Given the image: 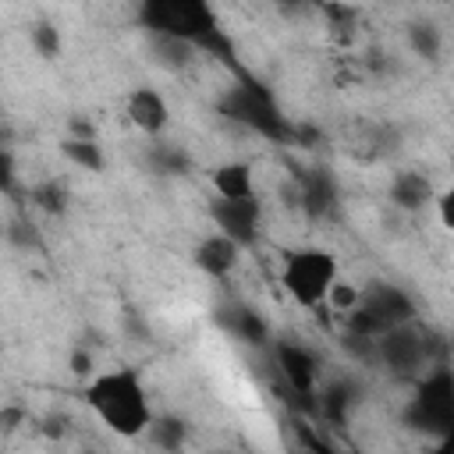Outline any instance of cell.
I'll list each match as a JSON object with an SVG mask.
<instances>
[{"mask_svg":"<svg viewBox=\"0 0 454 454\" xmlns=\"http://www.w3.org/2000/svg\"><path fill=\"white\" fill-rule=\"evenodd\" d=\"M82 401L121 440L145 436L149 426H153V419H156L142 376L135 369H128V365L92 372L85 380V387H82Z\"/></svg>","mask_w":454,"mask_h":454,"instance_id":"6da1fadb","label":"cell"},{"mask_svg":"<svg viewBox=\"0 0 454 454\" xmlns=\"http://www.w3.org/2000/svg\"><path fill=\"white\" fill-rule=\"evenodd\" d=\"M138 21L153 39H177L192 50L213 53L231 60L234 46L227 28H220V18L202 0H149L138 7Z\"/></svg>","mask_w":454,"mask_h":454,"instance_id":"7a4b0ae2","label":"cell"},{"mask_svg":"<svg viewBox=\"0 0 454 454\" xmlns=\"http://www.w3.org/2000/svg\"><path fill=\"white\" fill-rule=\"evenodd\" d=\"M401 422L429 440L454 433V369L447 362L415 380V390L401 411Z\"/></svg>","mask_w":454,"mask_h":454,"instance_id":"3957f363","label":"cell"},{"mask_svg":"<svg viewBox=\"0 0 454 454\" xmlns=\"http://www.w3.org/2000/svg\"><path fill=\"white\" fill-rule=\"evenodd\" d=\"M337 259L333 252L319 245H301L284 252L280 262V287L291 294L294 305L301 309H323L330 301V291L337 287Z\"/></svg>","mask_w":454,"mask_h":454,"instance_id":"277c9868","label":"cell"},{"mask_svg":"<svg viewBox=\"0 0 454 454\" xmlns=\"http://www.w3.org/2000/svg\"><path fill=\"white\" fill-rule=\"evenodd\" d=\"M419 309L411 301V294L397 284H372L362 291L358 305L344 316V330L355 340H380L383 333H390L394 326L415 323Z\"/></svg>","mask_w":454,"mask_h":454,"instance_id":"5b68a950","label":"cell"},{"mask_svg":"<svg viewBox=\"0 0 454 454\" xmlns=\"http://www.w3.org/2000/svg\"><path fill=\"white\" fill-rule=\"evenodd\" d=\"M376 355L380 362L397 372V376H422L436 365H443V355H440V337L422 326L419 319L415 323H404V326H394L390 333H383L376 340Z\"/></svg>","mask_w":454,"mask_h":454,"instance_id":"8992f818","label":"cell"},{"mask_svg":"<svg viewBox=\"0 0 454 454\" xmlns=\"http://www.w3.org/2000/svg\"><path fill=\"white\" fill-rule=\"evenodd\" d=\"M220 110L231 121L259 131L262 138H291L287 117L280 114V106L273 103V96L259 82H238V85H231L223 92V99H220Z\"/></svg>","mask_w":454,"mask_h":454,"instance_id":"52a82bcc","label":"cell"},{"mask_svg":"<svg viewBox=\"0 0 454 454\" xmlns=\"http://www.w3.org/2000/svg\"><path fill=\"white\" fill-rule=\"evenodd\" d=\"M209 220H213V231L227 234L234 245L248 248V245H255V238H259L262 202H259V195H252V199H220V195H213V202H209Z\"/></svg>","mask_w":454,"mask_h":454,"instance_id":"ba28073f","label":"cell"},{"mask_svg":"<svg viewBox=\"0 0 454 454\" xmlns=\"http://www.w3.org/2000/svg\"><path fill=\"white\" fill-rule=\"evenodd\" d=\"M277 369H280L291 394H298V397L319 394V358L309 348H301L294 340H280L277 344Z\"/></svg>","mask_w":454,"mask_h":454,"instance_id":"9c48e42d","label":"cell"},{"mask_svg":"<svg viewBox=\"0 0 454 454\" xmlns=\"http://www.w3.org/2000/svg\"><path fill=\"white\" fill-rule=\"evenodd\" d=\"M124 114H128L131 128L142 131V135H149L153 142H160V135H163L167 124H170V103H167V96H163L160 89H153V85L131 89L128 99H124Z\"/></svg>","mask_w":454,"mask_h":454,"instance_id":"30bf717a","label":"cell"},{"mask_svg":"<svg viewBox=\"0 0 454 454\" xmlns=\"http://www.w3.org/2000/svg\"><path fill=\"white\" fill-rule=\"evenodd\" d=\"M241 245H234L227 234H220V231H213V234H206L199 245H195V252H192V259H195V266L206 273V277H213V280H223V277H231L234 273V266L241 262Z\"/></svg>","mask_w":454,"mask_h":454,"instance_id":"8fae6325","label":"cell"},{"mask_svg":"<svg viewBox=\"0 0 454 454\" xmlns=\"http://www.w3.org/2000/svg\"><path fill=\"white\" fill-rule=\"evenodd\" d=\"M390 199H394L397 209L419 213V209H426V206L436 202V188H433V181H429L426 174H419V170H401V174H394V181H390Z\"/></svg>","mask_w":454,"mask_h":454,"instance_id":"7c38bea8","label":"cell"},{"mask_svg":"<svg viewBox=\"0 0 454 454\" xmlns=\"http://www.w3.org/2000/svg\"><path fill=\"white\" fill-rule=\"evenodd\" d=\"M213 195H220V199H252L255 195L252 163H245V160L220 163L213 170Z\"/></svg>","mask_w":454,"mask_h":454,"instance_id":"4fadbf2b","label":"cell"},{"mask_svg":"<svg viewBox=\"0 0 454 454\" xmlns=\"http://www.w3.org/2000/svg\"><path fill=\"white\" fill-rule=\"evenodd\" d=\"M298 202H301V209H305L312 220H326V216L333 213V206H337L333 177H330V174H309V177H301Z\"/></svg>","mask_w":454,"mask_h":454,"instance_id":"5bb4252c","label":"cell"},{"mask_svg":"<svg viewBox=\"0 0 454 454\" xmlns=\"http://www.w3.org/2000/svg\"><path fill=\"white\" fill-rule=\"evenodd\" d=\"M227 326H231V333H234L238 340H245V344H266V340H270V323H266L255 309H231Z\"/></svg>","mask_w":454,"mask_h":454,"instance_id":"9a60e30c","label":"cell"},{"mask_svg":"<svg viewBox=\"0 0 454 454\" xmlns=\"http://www.w3.org/2000/svg\"><path fill=\"white\" fill-rule=\"evenodd\" d=\"M145 436H149V440H153L160 450L177 454V450L184 447V440H188V426H184L177 415H156Z\"/></svg>","mask_w":454,"mask_h":454,"instance_id":"2e32d148","label":"cell"},{"mask_svg":"<svg viewBox=\"0 0 454 454\" xmlns=\"http://www.w3.org/2000/svg\"><path fill=\"white\" fill-rule=\"evenodd\" d=\"M60 153H64L74 167L92 170V174H99L103 163H106V156H103V149H99L96 138H64V142H60Z\"/></svg>","mask_w":454,"mask_h":454,"instance_id":"e0dca14e","label":"cell"},{"mask_svg":"<svg viewBox=\"0 0 454 454\" xmlns=\"http://www.w3.org/2000/svg\"><path fill=\"white\" fill-rule=\"evenodd\" d=\"M316 401H319V408H323V415L330 422H344L348 419V408L355 404V394H351L348 383H330V387H323L316 394Z\"/></svg>","mask_w":454,"mask_h":454,"instance_id":"ac0fdd59","label":"cell"},{"mask_svg":"<svg viewBox=\"0 0 454 454\" xmlns=\"http://www.w3.org/2000/svg\"><path fill=\"white\" fill-rule=\"evenodd\" d=\"M408 46H411L419 57L436 60V57H440V46H443L440 28H436V25H429V21H415V25L408 28Z\"/></svg>","mask_w":454,"mask_h":454,"instance_id":"d6986e66","label":"cell"},{"mask_svg":"<svg viewBox=\"0 0 454 454\" xmlns=\"http://www.w3.org/2000/svg\"><path fill=\"white\" fill-rule=\"evenodd\" d=\"M28 43H32V50H35L43 60H57V57H60V46H64V39H60L57 25H50V21H39V25H32V32H28Z\"/></svg>","mask_w":454,"mask_h":454,"instance_id":"ffe728a7","label":"cell"},{"mask_svg":"<svg viewBox=\"0 0 454 454\" xmlns=\"http://www.w3.org/2000/svg\"><path fill=\"white\" fill-rule=\"evenodd\" d=\"M32 202L39 209H46V213H64L67 209V192L57 181H43V184L32 188Z\"/></svg>","mask_w":454,"mask_h":454,"instance_id":"44dd1931","label":"cell"},{"mask_svg":"<svg viewBox=\"0 0 454 454\" xmlns=\"http://www.w3.org/2000/svg\"><path fill=\"white\" fill-rule=\"evenodd\" d=\"M153 167H156V170H163V174H181V170L188 167V160H184V153H181V149H174V145H167V142H156Z\"/></svg>","mask_w":454,"mask_h":454,"instance_id":"7402d4cb","label":"cell"},{"mask_svg":"<svg viewBox=\"0 0 454 454\" xmlns=\"http://www.w3.org/2000/svg\"><path fill=\"white\" fill-rule=\"evenodd\" d=\"M433 206H436L440 223H443L450 234H454V177H450V181H447V184L436 192V202H433Z\"/></svg>","mask_w":454,"mask_h":454,"instance_id":"603a6c76","label":"cell"},{"mask_svg":"<svg viewBox=\"0 0 454 454\" xmlns=\"http://www.w3.org/2000/svg\"><path fill=\"white\" fill-rule=\"evenodd\" d=\"M71 372H74V376H82V380H89V376L96 372V365H92V355L78 348V351L71 355Z\"/></svg>","mask_w":454,"mask_h":454,"instance_id":"cb8c5ba5","label":"cell"},{"mask_svg":"<svg viewBox=\"0 0 454 454\" xmlns=\"http://www.w3.org/2000/svg\"><path fill=\"white\" fill-rule=\"evenodd\" d=\"M429 454H454V433H447V436L433 440V450H429Z\"/></svg>","mask_w":454,"mask_h":454,"instance_id":"d4e9b609","label":"cell"},{"mask_svg":"<svg viewBox=\"0 0 454 454\" xmlns=\"http://www.w3.org/2000/svg\"><path fill=\"white\" fill-rule=\"evenodd\" d=\"M213 454H234V450H213Z\"/></svg>","mask_w":454,"mask_h":454,"instance_id":"484cf974","label":"cell"}]
</instances>
